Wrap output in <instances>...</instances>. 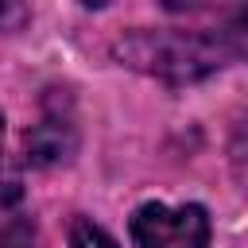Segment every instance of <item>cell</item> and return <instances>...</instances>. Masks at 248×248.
Instances as JSON below:
<instances>
[{"mask_svg":"<svg viewBox=\"0 0 248 248\" xmlns=\"http://www.w3.org/2000/svg\"><path fill=\"white\" fill-rule=\"evenodd\" d=\"M70 248H120L101 225H93V221H74V229H70Z\"/></svg>","mask_w":248,"mask_h":248,"instance_id":"277c9868","label":"cell"},{"mask_svg":"<svg viewBox=\"0 0 248 248\" xmlns=\"http://www.w3.org/2000/svg\"><path fill=\"white\" fill-rule=\"evenodd\" d=\"M0 248H4V240H0Z\"/></svg>","mask_w":248,"mask_h":248,"instance_id":"ba28073f","label":"cell"},{"mask_svg":"<svg viewBox=\"0 0 248 248\" xmlns=\"http://www.w3.org/2000/svg\"><path fill=\"white\" fill-rule=\"evenodd\" d=\"M0 8H4V0H0Z\"/></svg>","mask_w":248,"mask_h":248,"instance_id":"9c48e42d","label":"cell"},{"mask_svg":"<svg viewBox=\"0 0 248 248\" xmlns=\"http://www.w3.org/2000/svg\"><path fill=\"white\" fill-rule=\"evenodd\" d=\"M81 4H85V8H105L108 0H81Z\"/></svg>","mask_w":248,"mask_h":248,"instance_id":"8992f818","label":"cell"},{"mask_svg":"<svg viewBox=\"0 0 248 248\" xmlns=\"http://www.w3.org/2000/svg\"><path fill=\"white\" fill-rule=\"evenodd\" d=\"M170 12H194V8H202V0H163Z\"/></svg>","mask_w":248,"mask_h":248,"instance_id":"5b68a950","label":"cell"},{"mask_svg":"<svg viewBox=\"0 0 248 248\" xmlns=\"http://www.w3.org/2000/svg\"><path fill=\"white\" fill-rule=\"evenodd\" d=\"M136 248H209V217L202 205L147 202L132 213Z\"/></svg>","mask_w":248,"mask_h":248,"instance_id":"7a4b0ae2","label":"cell"},{"mask_svg":"<svg viewBox=\"0 0 248 248\" xmlns=\"http://www.w3.org/2000/svg\"><path fill=\"white\" fill-rule=\"evenodd\" d=\"M112 54L124 66L163 78L170 85L198 81V78L221 70L229 58L221 39L198 35V31H132L112 46Z\"/></svg>","mask_w":248,"mask_h":248,"instance_id":"6da1fadb","label":"cell"},{"mask_svg":"<svg viewBox=\"0 0 248 248\" xmlns=\"http://www.w3.org/2000/svg\"><path fill=\"white\" fill-rule=\"evenodd\" d=\"M27 159L35 167H54V163H66L78 147V136H74V124L70 120H58V116H43L31 132H27Z\"/></svg>","mask_w":248,"mask_h":248,"instance_id":"3957f363","label":"cell"},{"mask_svg":"<svg viewBox=\"0 0 248 248\" xmlns=\"http://www.w3.org/2000/svg\"><path fill=\"white\" fill-rule=\"evenodd\" d=\"M0 147H4V116H0Z\"/></svg>","mask_w":248,"mask_h":248,"instance_id":"52a82bcc","label":"cell"}]
</instances>
